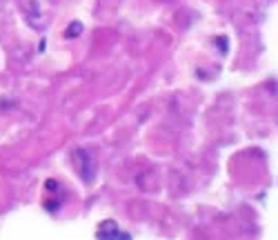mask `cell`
Here are the masks:
<instances>
[{"instance_id":"obj_1","label":"cell","mask_w":278,"mask_h":240,"mask_svg":"<svg viewBox=\"0 0 278 240\" xmlns=\"http://www.w3.org/2000/svg\"><path fill=\"white\" fill-rule=\"evenodd\" d=\"M98 233V238H105V236H118V238H129V233H123V231H118L116 229V225L114 223H105L100 229L96 231Z\"/></svg>"},{"instance_id":"obj_2","label":"cell","mask_w":278,"mask_h":240,"mask_svg":"<svg viewBox=\"0 0 278 240\" xmlns=\"http://www.w3.org/2000/svg\"><path fill=\"white\" fill-rule=\"evenodd\" d=\"M80 31H83V25H80V23H71V25H69V29L65 31V36H67V38H71V36H78Z\"/></svg>"},{"instance_id":"obj_3","label":"cell","mask_w":278,"mask_h":240,"mask_svg":"<svg viewBox=\"0 0 278 240\" xmlns=\"http://www.w3.org/2000/svg\"><path fill=\"white\" fill-rule=\"evenodd\" d=\"M47 189H49V191H53V189H58V185L53 183V180H47Z\"/></svg>"}]
</instances>
